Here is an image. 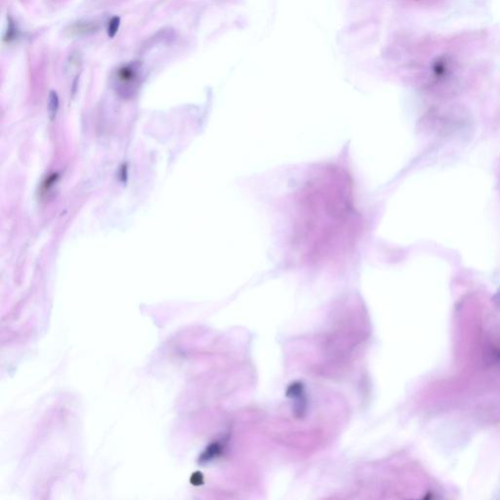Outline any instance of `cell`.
Wrapping results in <instances>:
<instances>
[{
    "label": "cell",
    "mask_w": 500,
    "mask_h": 500,
    "mask_svg": "<svg viewBox=\"0 0 500 500\" xmlns=\"http://www.w3.org/2000/svg\"><path fill=\"white\" fill-rule=\"evenodd\" d=\"M58 106H59V99H58V96H57V93L52 91L50 93V102H49V110L50 114L51 115H56V112L58 109Z\"/></svg>",
    "instance_id": "3957f363"
},
{
    "label": "cell",
    "mask_w": 500,
    "mask_h": 500,
    "mask_svg": "<svg viewBox=\"0 0 500 500\" xmlns=\"http://www.w3.org/2000/svg\"><path fill=\"white\" fill-rule=\"evenodd\" d=\"M141 81V64L140 63H129L120 68H118L114 77L113 83L118 93L127 97L133 95Z\"/></svg>",
    "instance_id": "6da1fadb"
},
{
    "label": "cell",
    "mask_w": 500,
    "mask_h": 500,
    "mask_svg": "<svg viewBox=\"0 0 500 500\" xmlns=\"http://www.w3.org/2000/svg\"><path fill=\"white\" fill-rule=\"evenodd\" d=\"M197 475H198V473H196V474L193 476V478H192V480H196L195 482H193L195 485H199V484L201 483V480H202V476H201V475H199V477H198Z\"/></svg>",
    "instance_id": "5b68a950"
},
{
    "label": "cell",
    "mask_w": 500,
    "mask_h": 500,
    "mask_svg": "<svg viewBox=\"0 0 500 500\" xmlns=\"http://www.w3.org/2000/svg\"><path fill=\"white\" fill-rule=\"evenodd\" d=\"M120 26V18L119 17H114L112 20L108 22V35L109 38H115L116 34L118 33Z\"/></svg>",
    "instance_id": "7a4b0ae2"
},
{
    "label": "cell",
    "mask_w": 500,
    "mask_h": 500,
    "mask_svg": "<svg viewBox=\"0 0 500 500\" xmlns=\"http://www.w3.org/2000/svg\"><path fill=\"white\" fill-rule=\"evenodd\" d=\"M492 302L500 310V288L497 290V292L492 297Z\"/></svg>",
    "instance_id": "277c9868"
}]
</instances>
